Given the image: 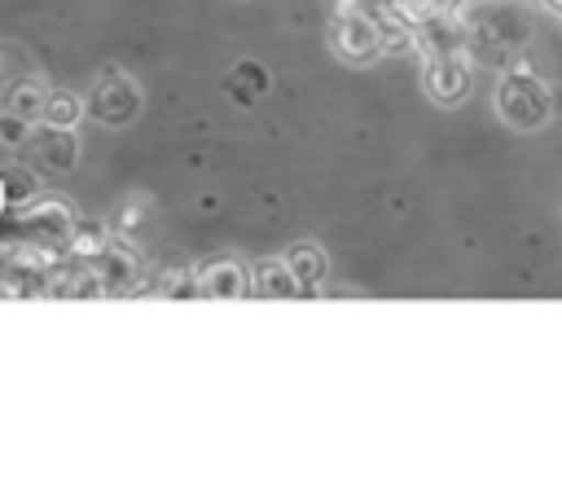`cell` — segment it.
<instances>
[{"label":"cell","instance_id":"277c9868","mask_svg":"<svg viewBox=\"0 0 562 479\" xmlns=\"http://www.w3.org/2000/svg\"><path fill=\"white\" fill-rule=\"evenodd\" d=\"M549 4H553V9H558V13H562V0H549Z\"/></svg>","mask_w":562,"mask_h":479},{"label":"cell","instance_id":"3957f363","mask_svg":"<svg viewBox=\"0 0 562 479\" xmlns=\"http://www.w3.org/2000/svg\"><path fill=\"white\" fill-rule=\"evenodd\" d=\"M430 4H435V9H443V13H448V9H457V4H461V0H430Z\"/></svg>","mask_w":562,"mask_h":479},{"label":"cell","instance_id":"6da1fadb","mask_svg":"<svg viewBox=\"0 0 562 479\" xmlns=\"http://www.w3.org/2000/svg\"><path fill=\"white\" fill-rule=\"evenodd\" d=\"M501 114L522 132H531L549 119V88L522 62H514V75L501 83Z\"/></svg>","mask_w":562,"mask_h":479},{"label":"cell","instance_id":"7a4b0ae2","mask_svg":"<svg viewBox=\"0 0 562 479\" xmlns=\"http://www.w3.org/2000/svg\"><path fill=\"white\" fill-rule=\"evenodd\" d=\"M465 79H470V70H465V62H461L457 53L435 57V66H430V75H426L435 101H457V97L465 92Z\"/></svg>","mask_w":562,"mask_h":479}]
</instances>
